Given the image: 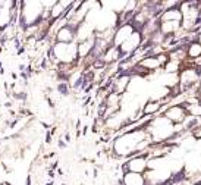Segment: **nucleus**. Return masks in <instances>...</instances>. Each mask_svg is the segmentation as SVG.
I'll use <instances>...</instances> for the list:
<instances>
[{
	"label": "nucleus",
	"instance_id": "obj_1",
	"mask_svg": "<svg viewBox=\"0 0 201 185\" xmlns=\"http://www.w3.org/2000/svg\"><path fill=\"white\" fill-rule=\"evenodd\" d=\"M56 91L59 92L60 96L66 97V96H69V92H71V87H69V84H68V82L60 81V82L57 84V87H56Z\"/></svg>",
	"mask_w": 201,
	"mask_h": 185
},
{
	"label": "nucleus",
	"instance_id": "obj_2",
	"mask_svg": "<svg viewBox=\"0 0 201 185\" xmlns=\"http://www.w3.org/2000/svg\"><path fill=\"white\" fill-rule=\"evenodd\" d=\"M59 147H60V148H65V147H66V143H65L63 140H59Z\"/></svg>",
	"mask_w": 201,
	"mask_h": 185
}]
</instances>
